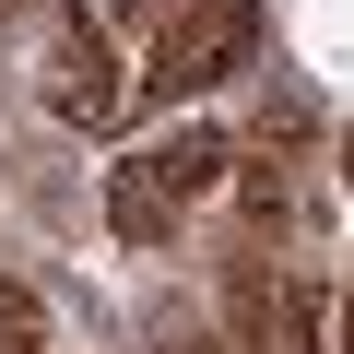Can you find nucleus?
Instances as JSON below:
<instances>
[{
    "mask_svg": "<svg viewBox=\"0 0 354 354\" xmlns=\"http://www.w3.org/2000/svg\"><path fill=\"white\" fill-rule=\"evenodd\" d=\"M225 177H236V130H201V118L142 142V153H118L106 165V236L118 248H177V225H189Z\"/></svg>",
    "mask_w": 354,
    "mask_h": 354,
    "instance_id": "3",
    "label": "nucleus"
},
{
    "mask_svg": "<svg viewBox=\"0 0 354 354\" xmlns=\"http://www.w3.org/2000/svg\"><path fill=\"white\" fill-rule=\"evenodd\" d=\"M0 354H59L48 295H36V283H12V272H0Z\"/></svg>",
    "mask_w": 354,
    "mask_h": 354,
    "instance_id": "5",
    "label": "nucleus"
},
{
    "mask_svg": "<svg viewBox=\"0 0 354 354\" xmlns=\"http://www.w3.org/2000/svg\"><path fill=\"white\" fill-rule=\"evenodd\" d=\"M153 354H319V283L295 272V248L236 236V248H213V307L165 319Z\"/></svg>",
    "mask_w": 354,
    "mask_h": 354,
    "instance_id": "1",
    "label": "nucleus"
},
{
    "mask_svg": "<svg viewBox=\"0 0 354 354\" xmlns=\"http://www.w3.org/2000/svg\"><path fill=\"white\" fill-rule=\"evenodd\" d=\"M342 189H354V130H342Z\"/></svg>",
    "mask_w": 354,
    "mask_h": 354,
    "instance_id": "8",
    "label": "nucleus"
},
{
    "mask_svg": "<svg viewBox=\"0 0 354 354\" xmlns=\"http://www.w3.org/2000/svg\"><path fill=\"white\" fill-rule=\"evenodd\" d=\"M342 354H354V283H342Z\"/></svg>",
    "mask_w": 354,
    "mask_h": 354,
    "instance_id": "7",
    "label": "nucleus"
},
{
    "mask_svg": "<svg viewBox=\"0 0 354 354\" xmlns=\"http://www.w3.org/2000/svg\"><path fill=\"white\" fill-rule=\"evenodd\" d=\"M48 106L71 118V130H118L130 118V71H118V36H106V12H59V48H48Z\"/></svg>",
    "mask_w": 354,
    "mask_h": 354,
    "instance_id": "4",
    "label": "nucleus"
},
{
    "mask_svg": "<svg viewBox=\"0 0 354 354\" xmlns=\"http://www.w3.org/2000/svg\"><path fill=\"white\" fill-rule=\"evenodd\" d=\"M260 0H106V36H130V106L213 95L260 59Z\"/></svg>",
    "mask_w": 354,
    "mask_h": 354,
    "instance_id": "2",
    "label": "nucleus"
},
{
    "mask_svg": "<svg viewBox=\"0 0 354 354\" xmlns=\"http://www.w3.org/2000/svg\"><path fill=\"white\" fill-rule=\"evenodd\" d=\"M24 12H48V0H0V24H24Z\"/></svg>",
    "mask_w": 354,
    "mask_h": 354,
    "instance_id": "6",
    "label": "nucleus"
}]
</instances>
